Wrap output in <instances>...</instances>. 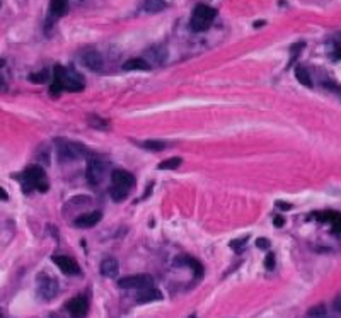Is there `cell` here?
Wrapping results in <instances>:
<instances>
[{"instance_id": "cell-18", "label": "cell", "mask_w": 341, "mask_h": 318, "mask_svg": "<svg viewBox=\"0 0 341 318\" xmlns=\"http://www.w3.org/2000/svg\"><path fill=\"white\" fill-rule=\"evenodd\" d=\"M144 9L147 10V12H150V14L161 12V10L166 9V2H164V0H145Z\"/></svg>"}, {"instance_id": "cell-1", "label": "cell", "mask_w": 341, "mask_h": 318, "mask_svg": "<svg viewBox=\"0 0 341 318\" xmlns=\"http://www.w3.org/2000/svg\"><path fill=\"white\" fill-rule=\"evenodd\" d=\"M84 88V80L77 72H72L65 66L56 65L53 69V83H51V92L56 94L60 90L81 92Z\"/></svg>"}, {"instance_id": "cell-9", "label": "cell", "mask_w": 341, "mask_h": 318, "mask_svg": "<svg viewBox=\"0 0 341 318\" xmlns=\"http://www.w3.org/2000/svg\"><path fill=\"white\" fill-rule=\"evenodd\" d=\"M82 63L86 65L89 70L101 72L104 66V60H103L101 53H97V51H94V50H89L82 55Z\"/></svg>"}, {"instance_id": "cell-21", "label": "cell", "mask_w": 341, "mask_h": 318, "mask_svg": "<svg viewBox=\"0 0 341 318\" xmlns=\"http://www.w3.org/2000/svg\"><path fill=\"white\" fill-rule=\"evenodd\" d=\"M111 197L114 201H123L125 197H127V194H128V189H125V187H122V186H116V184H113V187H111Z\"/></svg>"}, {"instance_id": "cell-30", "label": "cell", "mask_w": 341, "mask_h": 318, "mask_svg": "<svg viewBox=\"0 0 341 318\" xmlns=\"http://www.w3.org/2000/svg\"><path fill=\"white\" fill-rule=\"evenodd\" d=\"M276 208H280V210H290V205H287V202H282V201H278L276 202Z\"/></svg>"}, {"instance_id": "cell-20", "label": "cell", "mask_w": 341, "mask_h": 318, "mask_svg": "<svg viewBox=\"0 0 341 318\" xmlns=\"http://www.w3.org/2000/svg\"><path fill=\"white\" fill-rule=\"evenodd\" d=\"M295 77H297V80L302 83V85L312 87V80H311V75H309L307 69H304V66H297V69H295Z\"/></svg>"}, {"instance_id": "cell-11", "label": "cell", "mask_w": 341, "mask_h": 318, "mask_svg": "<svg viewBox=\"0 0 341 318\" xmlns=\"http://www.w3.org/2000/svg\"><path fill=\"white\" fill-rule=\"evenodd\" d=\"M38 291H39L41 298L51 300L56 293H58V284H56V281L51 278H41L39 284H38Z\"/></svg>"}, {"instance_id": "cell-25", "label": "cell", "mask_w": 341, "mask_h": 318, "mask_svg": "<svg viewBox=\"0 0 341 318\" xmlns=\"http://www.w3.org/2000/svg\"><path fill=\"white\" fill-rule=\"evenodd\" d=\"M89 124H91V126H96V128H108V123L103 121V119H97L96 116L89 118Z\"/></svg>"}, {"instance_id": "cell-14", "label": "cell", "mask_w": 341, "mask_h": 318, "mask_svg": "<svg viewBox=\"0 0 341 318\" xmlns=\"http://www.w3.org/2000/svg\"><path fill=\"white\" fill-rule=\"evenodd\" d=\"M118 270H119V264L116 259L108 257L101 262V274L106 276V278H114L118 274Z\"/></svg>"}, {"instance_id": "cell-5", "label": "cell", "mask_w": 341, "mask_h": 318, "mask_svg": "<svg viewBox=\"0 0 341 318\" xmlns=\"http://www.w3.org/2000/svg\"><path fill=\"white\" fill-rule=\"evenodd\" d=\"M108 172V164L103 162L101 158H91L87 164V170H86V177L89 180V184L92 186H99L104 180Z\"/></svg>"}, {"instance_id": "cell-22", "label": "cell", "mask_w": 341, "mask_h": 318, "mask_svg": "<svg viewBox=\"0 0 341 318\" xmlns=\"http://www.w3.org/2000/svg\"><path fill=\"white\" fill-rule=\"evenodd\" d=\"M177 264H188V265H191V267L195 269L196 276H202V274H203V267H202V264H200V262H196L195 259H190V257H181L179 260H177Z\"/></svg>"}, {"instance_id": "cell-4", "label": "cell", "mask_w": 341, "mask_h": 318, "mask_svg": "<svg viewBox=\"0 0 341 318\" xmlns=\"http://www.w3.org/2000/svg\"><path fill=\"white\" fill-rule=\"evenodd\" d=\"M55 143H56V153H58L60 162L78 160L86 155V148H84L81 143L68 142L65 138H56Z\"/></svg>"}, {"instance_id": "cell-32", "label": "cell", "mask_w": 341, "mask_h": 318, "mask_svg": "<svg viewBox=\"0 0 341 318\" xmlns=\"http://www.w3.org/2000/svg\"><path fill=\"white\" fill-rule=\"evenodd\" d=\"M0 199H2V201H7V199H9V194L2 189V187H0Z\"/></svg>"}, {"instance_id": "cell-6", "label": "cell", "mask_w": 341, "mask_h": 318, "mask_svg": "<svg viewBox=\"0 0 341 318\" xmlns=\"http://www.w3.org/2000/svg\"><path fill=\"white\" fill-rule=\"evenodd\" d=\"M154 279L149 274H136V276H128V278H122L118 281V286L123 289H145L150 288Z\"/></svg>"}, {"instance_id": "cell-19", "label": "cell", "mask_w": 341, "mask_h": 318, "mask_svg": "<svg viewBox=\"0 0 341 318\" xmlns=\"http://www.w3.org/2000/svg\"><path fill=\"white\" fill-rule=\"evenodd\" d=\"M181 164H183V160L179 157H172V158H167L164 162H161L157 169L159 170H176V169H179Z\"/></svg>"}, {"instance_id": "cell-10", "label": "cell", "mask_w": 341, "mask_h": 318, "mask_svg": "<svg viewBox=\"0 0 341 318\" xmlns=\"http://www.w3.org/2000/svg\"><path fill=\"white\" fill-rule=\"evenodd\" d=\"M101 218H103V213H101V211L84 213V215L75 218L73 225H75L77 228H92V226H96L99 221H101Z\"/></svg>"}, {"instance_id": "cell-23", "label": "cell", "mask_w": 341, "mask_h": 318, "mask_svg": "<svg viewBox=\"0 0 341 318\" xmlns=\"http://www.w3.org/2000/svg\"><path fill=\"white\" fill-rule=\"evenodd\" d=\"M142 147L147 148V150H154V152H161V150L166 148V143L164 142H157V140H149V142L142 143Z\"/></svg>"}, {"instance_id": "cell-31", "label": "cell", "mask_w": 341, "mask_h": 318, "mask_svg": "<svg viewBox=\"0 0 341 318\" xmlns=\"http://www.w3.org/2000/svg\"><path fill=\"white\" fill-rule=\"evenodd\" d=\"M319 311H321V313H324V306H316V310H311V313L309 315H319Z\"/></svg>"}, {"instance_id": "cell-34", "label": "cell", "mask_w": 341, "mask_h": 318, "mask_svg": "<svg viewBox=\"0 0 341 318\" xmlns=\"http://www.w3.org/2000/svg\"><path fill=\"white\" fill-rule=\"evenodd\" d=\"M0 85H2V79H0Z\"/></svg>"}, {"instance_id": "cell-16", "label": "cell", "mask_w": 341, "mask_h": 318, "mask_svg": "<svg viewBox=\"0 0 341 318\" xmlns=\"http://www.w3.org/2000/svg\"><path fill=\"white\" fill-rule=\"evenodd\" d=\"M123 70L125 72H132V70H150V63L144 58H132L123 63Z\"/></svg>"}, {"instance_id": "cell-26", "label": "cell", "mask_w": 341, "mask_h": 318, "mask_svg": "<svg viewBox=\"0 0 341 318\" xmlns=\"http://www.w3.org/2000/svg\"><path fill=\"white\" fill-rule=\"evenodd\" d=\"M246 242H248V238H240V240H234V242H230V247L234 250H243Z\"/></svg>"}, {"instance_id": "cell-3", "label": "cell", "mask_w": 341, "mask_h": 318, "mask_svg": "<svg viewBox=\"0 0 341 318\" xmlns=\"http://www.w3.org/2000/svg\"><path fill=\"white\" fill-rule=\"evenodd\" d=\"M215 15H217V10L208 7V5H196L195 10H193L191 15V29L196 31V33H203L207 31L210 26H212Z\"/></svg>"}, {"instance_id": "cell-27", "label": "cell", "mask_w": 341, "mask_h": 318, "mask_svg": "<svg viewBox=\"0 0 341 318\" xmlns=\"http://www.w3.org/2000/svg\"><path fill=\"white\" fill-rule=\"evenodd\" d=\"M265 265H266V269H268V270H273V269H275V255H273V254H268V255H266Z\"/></svg>"}, {"instance_id": "cell-7", "label": "cell", "mask_w": 341, "mask_h": 318, "mask_svg": "<svg viewBox=\"0 0 341 318\" xmlns=\"http://www.w3.org/2000/svg\"><path fill=\"white\" fill-rule=\"evenodd\" d=\"M53 262L58 265V269L67 276H77L81 274V269H78V264L68 255H53Z\"/></svg>"}, {"instance_id": "cell-24", "label": "cell", "mask_w": 341, "mask_h": 318, "mask_svg": "<svg viewBox=\"0 0 341 318\" xmlns=\"http://www.w3.org/2000/svg\"><path fill=\"white\" fill-rule=\"evenodd\" d=\"M46 77H48V72L43 70V72H39V74H31L29 80L34 83H43V82H46Z\"/></svg>"}, {"instance_id": "cell-29", "label": "cell", "mask_w": 341, "mask_h": 318, "mask_svg": "<svg viewBox=\"0 0 341 318\" xmlns=\"http://www.w3.org/2000/svg\"><path fill=\"white\" fill-rule=\"evenodd\" d=\"M273 225H275L276 228H282L283 225H285V218H283V216H275V220H273Z\"/></svg>"}, {"instance_id": "cell-12", "label": "cell", "mask_w": 341, "mask_h": 318, "mask_svg": "<svg viewBox=\"0 0 341 318\" xmlns=\"http://www.w3.org/2000/svg\"><path fill=\"white\" fill-rule=\"evenodd\" d=\"M111 179H113V184L122 186V187H125V189H128V191L135 186V177H133L132 174H130V172L123 170V169L113 170Z\"/></svg>"}, {"instance_id": "cell-13", "label": "cell", "mask_w": 341, "mask_h": 318, "mask_svg": "<svg viewBox=\"0 0 341 318\" xmlns=\"http://www.w3.org/2000/svg\"><path fill=\"white\" fill-rule=\"evenodd\" d=\"M317 218L321 221H329V223H331L333 233L341 238V215H339V213H336V211H326V213H323V215H317Z\"/></svg>"}, {"instance_id": "cell-2", "label": "cell", "mask_w": 341, "mask_h": 318, "mask_svg": "<svg viewBox=\"0 0 341 318\" xmlns=\"http://www.w3.org/2000/svg\"><path fill=\"white\" fill-rule=\"evenodd\" d=\"M21 182H23L24 192H31L33 189H39L41 192H45L48 189V184L45 180V170L38 165H31L28 167L23 174H21Z\"/></svg>"}, {"instance_id": "cell-8", "label": "cell", "mask_w": 341, "mask_h": 318, "mask_svg": "<svg viewBox=\"0 0 341 318\" xmlns=\"http://www.w3.org/2000/svg\"><path fill=\"white\" fill-rule=\"evenodd\" d=\"M87 308L89 305H87L86 296H77V298H72L67 303V310L72 318H84L87 313Z\"/></svg>"}, {"instance_id": "cell-17", "label": "cell", "mask_w": 341, "mask_h": 318, "mask_svg": "<svg viewBox=\"0 0 341 318\" xmlns=\"http://www.w3.org/2000/svg\"><path fill=\"white\" fill-rule=\"evenodd\" d=\"M67 10H68L67 0H51L50 2V12H51V15H55V17L65 15Z\"/></svg>"}, {"instance_id": "cell-15", "label": "cell", "mask_w": 341, "mask_h": 318, "mask_svg": "<svg viewBox=\"0 0 341 318\" xmlns=\"http://www.w3.org/2000/svg\"><path fill=\"white\" fill-rule=\"evenodd\" d=\"M162 294L159 289H154L150 286V288H145V289H140L138 296H136V300H138V303H150V301H157L161 300Z\"/></svg>"}, {"instance_id": "cell-33", "label": "cell", "mask_w": 341, "mask_h": 318, "mask_svg": "<svg viewBox=\"0 0 341 318\" xmlns=\"http://www.w3.org/2000/svg\"><path fill=\"white\" fill-rule=\"evenodd\" d=\"M2 65H4V61H2V60H0V66H2Z\"/></svg>"}, {"instance_id": "cell-28", "label": "cell", "mask_w": 341, "mask_h": 318, "mask_svg": "<svg viewBox=\"0 0 341 318\" xmlns=\"http://www.w3.org/2000/svg\"><path fill=\"white\" fill-rule=\"evenodd\" d=\"M256 247L261 248V250L270 248V240L268 238H258V240H256Z\"/></svg>"}]
</instances>
